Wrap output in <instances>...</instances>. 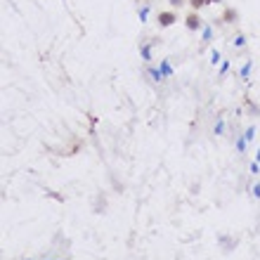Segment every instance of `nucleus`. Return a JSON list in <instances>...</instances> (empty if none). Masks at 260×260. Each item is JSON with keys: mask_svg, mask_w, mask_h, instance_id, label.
Returning a JSON list of instances; mask_svg holds the SVG:
<instances>
[{"mask_svg": "<svg viewBox=\"0 0 260 260\" xmlns=\"http://www.w3.org/2000/svg\"><path fill=\"white\" fill-rule=\"evenodd\" d=\"M147 14H149V7H142L140 10V22H147Z\"/></svg>", "mask_w": 260, "mask_h": 260, "instance_id": "obj_7", "label": "nucleus"}, {"mask_svg": "<svg viewBox=\"0 0 260 260\" xmlns=\"http://www.w3.org/2000/svg\"><path fill=\"white\" fill-rule=\"evenodd\" d=\"M211 57H213V59H211L213 64H217V62H220V52H217V50H213V54H211Z\"/></svg>", "mask_w": 260, "mask_h": 260, "instance_id": "obj_10", "label": "nucleus"}, {"mask_svg": "<svg viewBox=\"0 0 260 260\" xmlns=\"http://www.w3.org/2000/svg\"><path fill=\"white\" fill-rule=\"evenodd\" d=\"M208 2H220V0H208Z\"/></svg>", "mask_w": 260, "mask_h": 260, "instance_id": "obj_12", "label": "nucleus"}, {"mask_svg": "<svg viewBox=\"0 0 260 260\" xmlns=\"http://www.w3.org/2000/svg\"><path fill=\"white\" fill-rule=\"evenodd\" d=\"M163 74H173V69H171V64H168V62H163Z\"/></svg>", "mask_w": 260, "mask_h": 260, "instance_id": "obj_11", "label": "nucleus"}, {"mask_svg": "<svg viewBox=\"0 0 260 260\" xmlns=\"http://www.w3.org/2000/svg\"><path fill=\"white\" fill-rule=\"evenodd\" d=\"M189 5H192V10H201L208 5V0H189Z\"/></svg>", "mask_w": 260, "mask_h": 260, "instance_id": "obj_4", "label": "nucleus"}, {"mask_svg": "<svg viewBox=\"0 0 260 260\" xmlns=\"http://www.w3.org/2000/svg\"><path fill=\"white\" fill-rule=\"evenodd\" d=\"M258 161H260V149H258Z\"/></svg>", "mask_w": 260, "mask_h": 260, "instance_id": "obj_13", "label": "nucleus"}, {"mask_svg": "<svg viewBox=\"0 0 260 260\" xmlns=\"http://www.w3.org/2000/svg\"><path fill=\"white\" fill-rule=\"evenodd\" d=\"M149 76H152L154 81H161L163 74H161V71H156V69H149Z\"/></svg>", "mask_w": 260, "mask_h": 260, "instance_id": "obj_6", "label": "nucleus"}, {"mask_svg": "<svg viewBox=\"0 0 260 260\" xmlns=\"http://www.w3.org/2000/svg\"><path fill=\"white\" fill-rule=\"evenodd\" d=\"M237 10H232V7H227V10H225V14H222V22L225 24H234L237 22Z\"/></svg>", "mask_w": 260, "mask_h": 260, "instance_id": "obj_3", "label": "nucleus"}, {"mask_svg": "<svg viewBox=\"0 0 260 260\" xmlns=\"http://www.w3.org/2000/svg\"><path fill=\"white\" fill-rule=\"evenodd\" d=\"M253 135H256V128H253V126L246 128V135H244V137H246V140H253Z\"/></svg>", "mask_w": 260, "mask_h": 260, "instance_id": "obj_8", "label": "nucleus"}, {"mask_svg": "<svg viewBox=\"0 0 260 260\" xmlns=\"http://www.w3.org/2000/svg\"><path fill=\"white\" fill-rule=\"evenodd\" d=\"M156 22H159V26H161V29H168V26H173V24L177 22V14H175V12H171V10H163V12H159Z\"/></svg>", "mask_w": 260, "mask_h": 260, "instance_id": "obj_1", "label": "nucleus"}, {"mask_svg": "<svg viewBox=\"0 0 260 260\" xmlns=\"http://www.w3.org/2000/svg\"><path fill=\"white\" fill-rule=\"evenodd\" d=\"M184 26L189 29V31H199L201 29V17H199V12H189L187 17H184Z\"/></svg>", "mask_w": 260, "mask_h": 260, "instance_id": "obj_2", "label": "nucleus"}, {"mask_svg": "<svg viewBox=\"0 0 260 260\" xmlns=\"http://www.w3.org/2000/svg\"><path fill=\"white\" fill-rule=\"evenodd\" d=\"M142 57H144L147 62L152 59V47H149V45H147V47H142Z\"/></svg>", "mask_w": 260, "mask_h": 260, "instance_id": "obj_5", "label": "nucleus"}, {"mask_svg": "<svg viewBox=\"0 0 260 260\" xmlns=\"http://www.w3.org/2000/svg\"><path fill=\"white\" fill-rule=\"evenodd\" d=\"M168 2H171L173 7H182L184 2H189V0H168Z\"/></svg>", "mask_w": 260, "mask_h": 260, "instance_id": "obj_9", "label": "nucleus"}]
</instances>
